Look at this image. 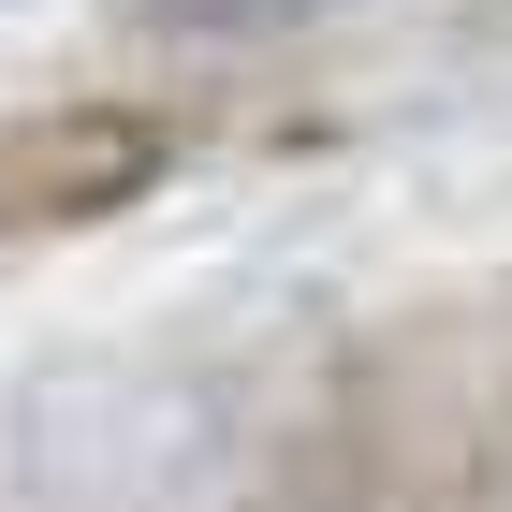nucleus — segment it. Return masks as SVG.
Here are the masks:
<instances>
[{
  "instance_id": "nucleus-1",
  "label": "nucleus",
  "mask_w": 512,
  "mask_h": 512,
  "mask_svg": "<svg viewBox=\"0 0 512 512\" xmlns=\"http://www.w3.org/2000/svg\"><path fill=\"white\" fill-rule=\"evenodd\" d=\"M161 176H176V118L161 103H30V118H0V249L132 220Z\"/></svg>"
}]
</instances>
